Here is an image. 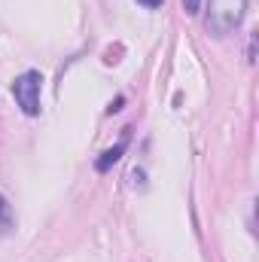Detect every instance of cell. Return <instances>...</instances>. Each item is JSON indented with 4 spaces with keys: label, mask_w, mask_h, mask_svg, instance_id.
<instances>
[{
    "label": "cell",
    "mask_w": 259,
    "mask_h": 262,
    "mask_svg": "<svg viewBox=\"0 0 259 262\" xmlns=\"http://www.w3.org/2000/svg\"><path fill=\"white\" fill-rule=\"evenodd\" d=\"M183 9H186L189 15H195V12L201 9V0H183Z\"/></svg>",
    "instance_id": "cell-5"
},
{
    "label": "cell",
    "mask_w": 259,
    "mask_h": 262,
    "mask_svg": "<svg viewBox=\"0 0 259 262\" xmlns=\"http://www.w3.org/2000/svg\"><path fill=\"white\" fill-rule=\"evenodd\" d=\"M137 3H140V6H146V9H159L165 0H137Z\"/></svg>",
    "instance_id": "cell-7"
},
{
    "label": "cell",
    "mask_w": 259,
    "mask_h": 262,
    "mask_svg": "<svg viewBox=\"0 0 259 262\" xmlns=\"http://www.w3.org/2000/svg\"><path fill=\"white\" fill-rule=\"evenodd\" d=\"M131 186H143V171H140V168L131 171Z\"/></svg>",
    "instance_id": "cell-6"
},
{
    "label": "cell",
    "mask_w": 259,
    "mask_h": 262,
    "mask_svg": "<svg viewBox=\"0 0 259 262\" xmlns=\"http://www.w3.org/2000/svg\"><path fill=\"white\" fill-rule=\"evenodd\" d=\"M40 92H43V76L37 70H25L12 82V98L25 116H40Z\"/></svg>",
    "instance_id": "cell-2"
},
{
    "label": "cell",
    "mask_w": 259,
    "mask_h": 262,
    "mask_svg": "<svg viewBox=\"0 0 259 262\" xmlns=\"http://www.w3.org/2000/svg\"><path fill=\"white\" fill-rule=\"evenodd\" d=\"M122 104H125V98H116V101L110 104V110H107V113H116V110H122Z\"/></svg>",
    "instance_id": "cell-8"
},
{
    "label": "cell",
    "mask_w": 259,
    "mask_h": 262,
    "mask_svg": "<svg viewBox=\"0 0 259 262\" xmlns=\"http://www.w3.org/2000/svg\"><path fill=\"white\" fill-rule=\"evenodd\" d=\"M12 226H15V216H12V207H9V201L0 195V235H9L12 232Z\"/></svg>",
    "instance_id": "cell-4"
},
{
    "label": "cell",
    "mask_w": 259,
    "mask_h": 262,
    "mask_svg": "<svg viewBox=\"0 0 259 262\" xmlns=\"http://www.w3.org/2000/svg\"><path fill=\"white\" fill-rule=\"evenodd\" d=\"M247 12V0H210L207 15H204V28L210 37H229Z\"/></svg>",
    "instance_id": "cell-1"
},
{
    "label": "cell",
    "mask_w": 259,
    "mask_h": 262,
    "mask_svg": "<svg viewBox=\"0 0 259 262\" xmlns=\"http://www.w3.org/2000/svg\"><path fill=\"white\" fill-rule=\"evenodd\" d=\"M128 137H131V128H125V134H122V140H119V143H113L110 149H104V152H101V159L95 162V171H98V174H107V171L122 159V152L128 149Z\"/></svg>",
    "instance_id": "cell-3"
}]
</instances>
